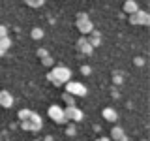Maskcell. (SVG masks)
I'll list each match as a JSON object with an SVG mask.
<instances>
[{
	"instance_id": "cell-11",
	"label": "cell",
	"mask_w": 150,
	"mask_h": 141,
	"mask_svg": "<svg viewBox=\"0 0 150 141\" xmlns=\"http://www.w3.org/2000/svg\"><path fill=\"white\" fill-rule=\"evenodd\" d=\"M101 115L107 122H116V119H118V113L112 109V107H105V109L101 111Z\"/></svg>"
},
{
	"instance_id": "cell-17",
	"label": "cell",
	"mask_w": 150,
	"mask_h": 141,
	"mask_svg": "<svg viewBox=\"0 0 150 141\" xmlns=\"http://www.w3.org/2000/svg\"><path fill=\"white\" fill-rule=\"evenodd\" d=\"M112 81H115V85L118 87V85H122V83H124V75H122V73H118V72H115V73H112Z\"/></svg>"
},
{
	"instance_id": "cell-20",
	"label": "cell",
	"mask_w": 150,
	"mask_h": 141,
	"mask_svg": "<svg viewBox=\"0 0 150 141\" xmlns=\"http://www.w3.org/2000/svg\"><path fill=\"white\" fill-rule=\"evenodd\" d=\"M26 6H30V8H40V6H43V2H41V0H28Z\"/></svg>"
},
{
	"instance_id": "cell-27",
	"label": "cell",
	"mask_w": 150,
	"mask_h": 141,
	"mask_svg": "<svg viewBox=\"0 0 150 141\" xmlns=\"http://www.w3.org/2000/svg\"><path fill=\"white\" fill-rule=\"evenodd\" d=\"M34 141H41V139H34Z\"/></svg>"
},
{
	"instance_id": "cell-21",
	"label": "cell",
	"mask_w": 150,
	"mask_h": 141,
	"mask_svg": "<svg viewBox=\"0 0 150 141\" xmlns=\"http://www.w3.org/2000/svg\"><path fill=\"white\" fill-rule=\"evenodd\" d=\"M4 38H8V28L4 25H0V40H4Z\"/></svg>"
},
{
	"instance_id": "cell-12",
	"label": "cell",
	"mask_w": 150,
	"mask_h": 141,
	"mask_svg": "<svg viewBox=\"0 0 150 141\" xmlns=\"http://www.w3.org/2000/svg\"><path fill=\"white\" fill-rule=\"evenodd\" d=\"M124 11L128 13V15H133L135 11H139V4L135 2V0H126L124 2Z\"/></svg>"
},
{
	"instance_id": "cell-23",
	"label": "cell",
	"mask_w": 150,
	"mask_h": 141,
	"mask_svg": "<svg viewBox=\"0 0 150 141\" xmlns=\"http://www.w3.org/2000/svg\"><path fill=\"white\" fill-rule=\"evenodd\" d=\"M90 72H92L90 66H83V68H81V73H83V75H90Z\"/></svg>"
},
{
	"instance_id": "cell-14",
	"label": "cell",
	"mask_w": 150,
	"mask_h": 141,
	"mask_svg": "<svg viewBox=\"0 0 150 141\" xmlns=\"http://www.w3.org/2000/svg\"><path fill=\"white\" fill-rule=\"evenodd\" d=\"M30 36L34 38V40H41V38L45 36V32H43V28L36 26V28H32V30H30Z\"/></svg>"
},
{
	"instance_id": "cell-7",
	"label": "cell",
	"mask_w": 150,
	"mask_h": 141,
	"mask_svg": "<svg viewBox=\"0 0 150 141\" xmlns=\"http://www.w3.org/2000/svg\"><path fill=\"white\" fill-rule=\"evenodd\" d=\"M129 23L135 26H146L150 23V15L148 11H143V9H139V11H135L133 15H129Z\"/></svg>"
},
{
	"instance_id": "cell-16",
	"label": "cell",
	"mask_w": 150,
	"mask_h": 141,
	"mask_svg": "<svg viewBox=\"0 0 150 141\" xmlns=\"http://www.w3.org/2000/svg\"><path fill=\"white\" fill-rule=\"evenodd\" d=\"M30 109H21V111H19L17 113V119L19 120H21V122H25V120H28V119H30Z\"/></svg>"
},
{
	"instance_id": "cell-10",
	"label": "cell",
	"mask_w": 150,
	"mask_h": 141,
	"mask_svg": "<svg viewBox=\"0 0 150 141\" xmlns=\"http://www.w3.org/2000/svg\"><path fill=\"white\" fill-rule=\"evenodd\" d=\"M111 139L115 141H128V135H126V132L122 126H115V128L111 130Z\"/></svg>"
},
{
	"instance_id": "cell-18",
	"label": "cell",
	"mask_w": 150,
	"mask_h": 141,
	"mask_svg": "<svg viewBox=\"0 0 150 141\" xmlns=\"http://www.w3.org/2000/svg\"><path fill=\"white\" fill-rule=\"evenodd\" d=\"M64 102H66V105H68V107H71V105H75V98L73 96H69V94L68 92H64Z\"/></svg>"
},
{
	"instance_id": "cell-9",
	"label": "cell",
	"mask_w": 150,
	"mask_h": 141,
	"mask_svg": "<svg viewBox=\"0 0 150 141\" xmlns=\"http://www.w3.org/2000/svg\"><path fill=\"white\" fill-rule=\"evenodd\" d=\"M11 105H13V96H11V92L0 90V107H6V109H9Z\"/></svg>"
},
{
	"instance_id": "cell-19",
	"label": "cell",
	"mask_w": 150,
	"mask_h": 141,
	"mask_svg": "<svg viewBox=\"0 0 150 141\" xmlns=\"http://www.w3.org/2000/svg\"><path fill=\"white\" fill-rule=\"evenodd\" d=\"M66 135H69V137L77 135V126H75V124H69L68 128H66Z\"/></svg>"
},
{
	"instance_id": "cell-26",
	"label": "cell",
	"mask_w": 150,
	"mask_h": 141,
	"mask_svg": "<svg viewBox=\"0 0 150 141\" xmlns=\"http://www.w3.org/2000/svg\"><path fill=\"white\" fill-rule=\"evenodd\" d=\"M96 141H111V139H109V137H98Z\"/></svg>"
},
{
	"instance_id": "cell-1",
	"label": "cell",
	"mask_w": 150,
	"mask_h": 141,
	"mask_svg": "<svg viewBox=\"0 0 150 141\" xmlns=\"http://www.w3.org/2000/svg\"><path fill=\"white\" fill-rule=\"evenodd\" d=\"M47 81H51L54 87H62V85L71 81V70L68 66H54L49 73H47Z\"/></svg>"
},
{
	"instance_id": "cell-8",
	"label": "cell",
	"mask_w": 150,
	"mask_h": 141,
	"mask_svg": "<svg viewBox=\"0 0 150 141\" xmlns=\"http://www.w3.org/2000/svg\"><path fill=\"white\" fill-rule=\"evenodd\" d=\"M75 49H77V53H81V55H84V56H90L92 51H94V47L88 43V40L83 36V38H79V40H77V43H75Z\"/></svg>"
},
{
	"instance_id": "cell-25",
	"label": "cell",
	"mask_w": 150,
	"mask_h": 141,
	"mask_svg": "<svg viewBox=\"0 0 150 141\" xmlns=\"http://www.w3.org/2000/svg\"><path fill=\"white\" fill-rule=\"evenodd\" d=\"M135 64H137V66H143L144 60H143V58H135Z\"/></svg>"
},
{
	"instance_id": "cell-5",
	"label": "cell",
	"mask_w": 150,
	"mask_h": 141,
	"mask_svg": "<svg viewBox=\"0 0 150 141\" xmlns=\"http://www.w3.org/2000/svg\"><path fill=\"white\" fill-rule=\"evenodd\" d=\"M66 92L73 98H81V96H86L88 88L79 81H69V83H66Z\"/></svg>"
},
{
	"instance_id": "cell-3",
	"label": "cell",
	"mask_w": 150,
	"mask_h": 141,
	"mask_svg": "<svg viewBox=\"0 0 150 141\" xmlns=\"http://www.w3.org/2000/svg\"><path fill=\"white\" fill-rule=\"evenodd\" d=\"M75 25H77L79 28V32L81 34H90V32H94V25H92V21H90V17H88V13H77V21H75Z\"/></svg>"
},
{
	"instance_id": "cell-13",
	"label": "cell",
	"mask_w": 150,
	"mask_h": 141,
	"mask_svg": "<svg viewBox=\"0 0 150 141\" xmlns=\"http://www.w3.org/2000/svg\"><path fill=\"white\" fill-rule=\"evenodd\" d=\"M88 40V43H90L92 47H98L101 43V40H100V32H90V38H86Z\"/></svg>"
},
{
	"instance_id": "cell-22",
	"label": "cell",
	"mask_w": 150,
	"mask_h": 141,
	"mask_svg": "<svg viewBox=\"0 0 150 141\" xmlns=\"http://www.w3.org/2000/svg\"><path fill=\"white\" fill-rule=\"evenodd\" d=\"M41 64L43 66H53V58H51V56H45V58H41Z\"/></svg>"
},
{
	"instance_id": "cell-24",
	"label": "cell",
	"mask_w": 150,
	"mask_h": 141,
	"mask_svg": "<svg viewBox=\"0 0 150 141\" xmlns=\"http://www.w3.org/2000/svg\"><path fill=\"white\" fill-rule=\"evenodd\" d=\"M38 55H40V58H45V56H49L47 49H38Z\"/></svg>"
},
{
	"instance_id": "cell-2",
	"label": "cell",
	"mask_w": 150,
	"mask_h": 141,
	"mask_svg": "<svg viewBox=\"0 0 150 141\" xmlns=\"http://www.w3.org/2000/svg\"><path fill=\"white\" fill-rule=\"evenodd\" d=\"M41 126H43V120H41V117L38 115L36 111L30 113V119H28V120L21 122V128L26 130V132H40Z\"/></svg>"
},
{
	"instance_id": "cell-28",
	"label": "cell",
	"mask_w": 150,
	"mask_h": 141,
	"mask_svg": "<svg viewBox=\"0 0 150 141\" xmlns=\"http://www.w3.org/2000/svg\"><path fill=\"white\" fill-rule=\"evenodd\" d=\"M143 141H146V139H143Z\"/></svg>"
},
{
	"instance_id": "cell-15",
	"label": "cell",
	"mask_w": 150,
	"mask_h": 141,
	"mask_svg": "<svg viewBox=\"0 0 150 141\" xmlns=\"http://www.w3.org/2000/svg\"><path fill=\"white\" fill-rule=\"evenodd\" d=\"M9 45H11V41H9V38H4V40H0V56H2L6 51L9 49Z\"/></svg>"
},
{
	"instance_id": "cell-4",
	"label": "cell",
	"mask_w": 150,
	"mask_h": 141,
	"mask_svg": "<svg viewBox=\"0 0 150 141\" xmlns=\"http://www.w3.org/2000/svg\"><path fill=\"white\" fill-rule=\"evenodd\" d=\"M47 115H49V119L53 122H56V124H68L66 115H64V109L58 105V103H53V105L47 109Z\"/></svg>"
},
{
	"instance_id": "cell-6",
	"label": "cell",
	"mask_w": 150,
	"mask_h": 141,
	"mask_svg": "<svg viewBox=\"0 0 150 141\" xmlns=\"http://www.w3.org/2000/svg\"><path fill=\"white\" fill-rule=\"evenodd\" d=\"M64 115H66V120L68 122H71V124H77V122H81L83 120V111L79 109L77 105H71V107H66L64 109Z\"/></svg>"
}]
</instances>
